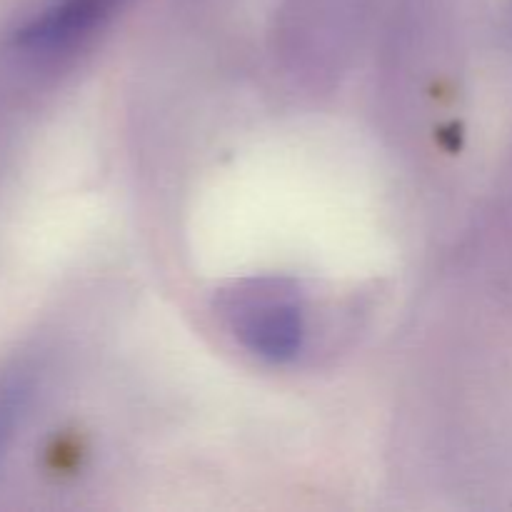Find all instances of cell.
<instances>
[{
  "mask_svg": "<svg viewBox=\"0 0 512 512\" xmlns=\"http://www.w3.org/2000/svg\"><path fill=\"white\" fill-rule=\"evenodd\" d=\"M225 315L240 343L270 363L293 360L303 348V308L280 280H258L230 293Z\"/></svg>",
  "mask_w": 512,
  "mask_h": 512,
  "instance_id": "1",
  "label": "cell"
},
{
  "mask_svg": "<svg viewBox=\"0 0 512 512\" xmlns=\"http://www.w3.org/2000/svg\"><path fill=\"white\" fill-rule=\"evenodd\" d=\"M115 0H60L18 30L13 48L33 60L58 58L103 25Z\"/></svg>",
  "mask_w": 512,
  "mask_h": 512,
  "instance_id": "2",
  "label": "cell"
},
{
  "mask_svg": "<svg viewBox=\"0 0 512 512\" xmlns=\"http://www.w3.org/2000/svg\"><path fill=\"white\" fill-rule=\"evenodd\" d=\"M30 395H33V368L25 363L10 365L0 375V463L5 458V450L10 448V440Z\"/></svg>",
  "mask_w": 512,
  "mask_h": 512,
  "instance_id": "3",
  "label": "cell"
}]
</instances>
